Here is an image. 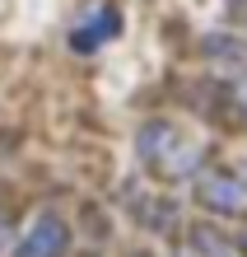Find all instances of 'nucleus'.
<instances>
[{"instance_id":"nucleus-1","label":"nucleus","mask_w":247,"mask_h":257,"mask_svg":"<svg viewBox=\"0 0 247 257\" xmlns=\"http://www.w3.org/2000/svg\"><path fill=\"white\" fill-rule=\"evenodd\" d=\"M135 155L154 178H168V183H182V178H196L205 169V150L182 141V131L168 122V117H154L135 131Z\"/></svg>"},{"instance_id":"nucleus-2","label":"nucleus","mask_w":247,"mask_h":257,"mask_svg":"<svg viewBox=\"0 0 247 257\" xmlns=\"http://www.w3.org/2000/svg\"><path fill=\"white\" fill-rule=\"evenodd\" d=\"M191 187H196L200 210H210V215H219V220H242L247 215V183H242V173L200 169L191 178Z\"/></svg>"},{"instance_id":"nucleus-3","label":"nucleus","mask_w":247,"mask_h":257,"mask_svg":"<svg viewBox=\"0 0 247 257\" xmlns=\"http://www.w3.org/2000/svg\"><path fill=\"white\" fill-rule=\"evenodd\" d=\"M66 252H70V224L56 210L38 215L28 224V234L19 238V248H14V257H66Z\"/></svg>"},{"instance_id":"nucleus-4","label":"nucleus","mask_w":247,"mask_h":257,"mask_svg":"<svg viewBox=\"0 0 247 257\" xmlns=\"http://www.w3.org/2000/svg\"><path fill=\"white\" fill-rule=\"evenodd\" d=\"M112 38H121V10L107 5V0H98L94 10H84V19L70 28V47L75 52H98Z\"/></svg>"},{"instance_id":"nucleus-5","label":"nucleus","mask_w":247,"mask_h":257,"mask_svg":"<svg viewBox=\"0 0 247 257\" xmlns=\"http://www.w3.org/2000/svg\"><path fill=\"white\" fill-rule=\"evenodd\" d=\"M135 220H140L149 234H173L182 224V206L173 196H163V192H149V196L135 201Z\"/></svg>"},{"instance_id":"nucleus-6","label":"nucleus","mask_w":247,"mask_h":257,"mask_svg":"<svg viewBox=\"0 0 247 257\" xmlns=\"http://www.w3.org/2000/svg\"><path fill=\"white\" fill-rule=\"evenodd\" d=\"M187 243H191L196 257H238V243L219 229V224H191Z\"/></svg>"},{"instance_id":"nucleus-7","label":"nucleus","mask_w":247,"mask_h":257,"mask_svg":"<svg viewBox=\"0 0 247 257\" xmlns=\"http://www.w3.org/2000/svg\"><path fill=\"white\" fill-rule=\"evenodd\" d=\"M233 108H238V117L247 122V70L233 75Z\"/></svg>"},{"instance_id":"nucleus-8","label":"nucleus","mask_w":247,"mask_h":257,"mask_svg":"<svg viewBox=\"0 0 247 257\" xmlns=\"http://www.w3.org/2000/svg\"><path fill=\"white\" fill-rule=\"evenodd\" d=\"M5 234H10V229H5V215H0V238H5Z\"/></svg>"},{"instance_id":"nucleus-9","label":"nucleus","mask_w":247,"mask_h":257,"mask_svg":"<svg viewBox=\"0 0 247 257\" xmlns=\"http://www.w3.org/2000/svg\"><path fill=\"white\" fill-rule=\"evenodd\" d=\"M238 173H242V183H247V159H242V169H238Z\"/></svg>"},{"instance_id":"nucleus-10","label":"nucleus","mask_w":247,"mask_h":257,"mask_svg":"<svg viewBox=\"0 0 247 257\" xmlns=\"http://www.w3.org/2000/svg\"><path fill=\"white\" fill-rule=\"evenodd\" d=\"M238 38H242V42H247V24H242V33H238Z\"/></svg>"}]
</instances>
